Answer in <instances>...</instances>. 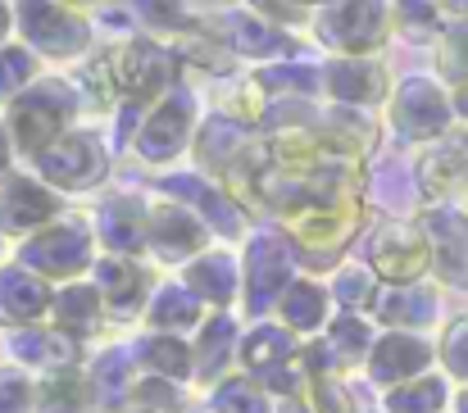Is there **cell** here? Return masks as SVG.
<instances>
[{
  "instance_id": "obj_44",
  "label": "cell",
  "mask_w": 468,
  "mask_h": 413,
  "mask_svg": "<svg viewBox=\"0 0 468 413\" xmlns=\"http://www.w3.org/2000/svg\"><path fill=\"white\" fill-rule=\"evenodd\" d=\"M37 409V382L27 368H0V413H32Z\"/></svg>"
},
{
  "instance_id": "obj_14",
  "label": "cell",
  "mask_w": 468,
  "mask_h": 413,
  "mask_svg": "<svg viewBox=\"0 0 468 413\" xmlns=\"http://www.w3.org/2000/svg\"><path fill=\"white\" fill-rule=\"evenodd\" d=\"M159 186H164L168 200L186 205L209 232H218V237H228V241L246 237V214H241V205L232 200L228 186H214V182H205L200 173H173V177H164Z\"/></svg>"
},
{
  "instance_id": "obj_11",
  "label": "cell",
  "mask_w": 468,
  "mask_h": 413,
  "mask_svg": "<svg viewBox=\"0 0 468 413\" xmlns=\"http://www.w3.org/2000/svg\"><path fill=\"white\" fill-rule=\"evenodd\" d=\"M196 141V96L186 87H173L159 105L146 110L142 132L133 141V154L142 164H173Z\"/></svg>"
},
{
  "instance_id": "obj_39",
  "label": "cell",
  "mask_w": 468,
  "mask_h": 413,
  "mask_svg": "<svg viewBox=\"0 0 468 413\" xmlns=\"http://www.w3.org/2000/svg\"><path fill=\"white\" fill-rule=\"evenodd\" d=\"M446 409V382L441 377H414L405 387L387 391V413H441Z\"/></svg>"
},
{
  "instance_id": "obj_5",
  "label": "cell",
  "mask_w": 468,
  "mask_h": 413,
  "mask_svg": "<svg viewBox=\"0 0 468 413\" xmlns=\"http://www.w3.org/2000/svg\"><path fill=\"white\" fill-rule=\"evenodd\" d=\"M14 27L23 46L46 59H78L91 46V23L55 0H14Z\"/></svg>"
},
{
  "instance_id": "obj_47",
  "label": "cell",
  "mask_w": 468,
  "mask_h": 413,
  "mask_svg": "<svg viewBox=\"0 0 468 413\" xmlns=\"http://www.w3.org/2000/svg\"><path fill=\"white\" fill-rule=\"evenodd\" d=\"M310 405H314V413H355L350 409L346 387H336L332 377H314L310 382Z\"/></svg>"
},
{
  "instance_id": "obj_41",
  "label": "cell",
  "mask_w": 468,
  "mask_h": 413,
  "mask_svg": "<svg viewBox=\"0 0 468 413\" xmlns=\"http://www.w3.org/2000/svg\"><path fill=\"white\" fill-rule=\"evenodd\" d=\"M209 409L214 413H269V391L250 377H228L214 387L209 396Z\"/></svg>"
},
{
  "instance_id": "obj_38",
  "label": "cell",
  "mask_w": 468,
  "mask_h": 413,
  "mask_svg": "<svg viewBox=\"0 0 468 413\" xmlns=\"http://www.w3.org/2000/svg\"><path fill=\"white\" fill-rule=\"evenodd\" d=\"M378 291H382V286H378V273H373L368 264H346V269H336L332 286H327V295L341 300L346 313H364V309H373Z\"/></svg>"
},
{
  "instance_id": "obj_49",
  "label": "cell",
  "mask_w": 468,
  "mask_h": 413,
  "mask_svg": "<svg viewBox=\"0 0 468 413\" xmlns=\"http://www.w3.org/2000/svg\"><path fill=\"white\" fill-rule=\"evenodd\" d=\"M9 159H14V141H9V128H5V119H0V177L9 173Z\"/></svg>"
},
{
  "instance_id": "obj_30",
  "label": "cell",
  "mask_w": 468,
  "mask_h": 413,
  "mask_svg": "<svg viewBox=\"0 0 468 413\" xmlns=\"http://www.w3.org/2000/svg\"><path fill=\"white\" fill-rule=\"evenodd\" d=\"M96 391L91 377L82 368H64V373H46L37 382V409L32 413H96Z\"/></svg>"
},
{
  "instance_id": "obj_52",
  "label": "cell",
  "mask_w": 468,
  "mask_h": 413,
  "mask_svg": "<svg viewBox=\"0 0 468 413\" xmlns=\"http://www.w3.org/2000/svg\"><path fill=\"white\" fill-rule=\"evenodd\" d=\"M55 5H69V9H78V5H96V0H55Z\"/></svg>"
},
{
  "instance_id": "obj_53",
  "label": "cell",
  "mask_w": 468,
  "mask_h": 413,
  "mask_svg": "<svg viewBox=\"0 0 468 413\" xmlns=\"http://www.w3.org/2000/svg\"><path fill=\"white\" fill-rule=\"evenodd\" d=\"M460 413H468V391H464V396H460Z\"/></svg>"
},
{
  "instance_id": "obj_29",
  "label": "cell",
  "mask_w": 468,
  "mask_h": 413,
  "mask_svg": "<svg viewBox=\"0 0 468 413\" xmlns=\"http://www.w3.org/2000/svg\"><path fill=\"white\" fill-rule=\"evenodd\" d=\"M205 323V304L182 286V281H168L159 286L146 304V327L151 332H164V336H177V332H191Z\"/></svg>"
},
{
  "instance_id": "obj_23",
  "label": "cell",
  "mask_w": 468,
  "mask_h": 413,
  "mask_svg": "<svg viewBox=\"0 0 468 413\" xmlns=\"http://www.w3.org/2000/svg\"><path fill=\"white\" fill-rule=\"evenodd\" d=\"M196 159L209 168V173H218V177H228L255 145V128H246V123H237V119H228V114H214V119H205L200 128H196Z\"/></svg>"
},
{
  "instance_id": "obj_40",
  "label": "cell",
  "mask_w": 468,
  "mask_h": 413,
  "mask_svg": "<svg viewBox=\"0 0 468 413\" xmlns=\"http://www.w3.org/2000/svg\"><path fill=\"white\" fill-rule=\"evenodd\" d=\"M437 82L451 91L468 82V18H455L437 41Z\"/></svg>"
},
{
  "instance_id": "obj_56",
  "label": "cell",
  "mask_w": 468,
  "mask_h": 413,
  "mask_svg": "<svg viewBox=\"0 0 468 413\" xmlns=\"http://www.w3.org/2000/svg\"><path fill=\"white\" fill-rule=\"evenodd\" d=\"M0 27H5V14H0Z\"/></svg>"
},
{
  "instance_id": "obj_13",
  "label": "cell",
  "mask_w": 468,
  "mask_h": 413,
  "mask_svg": "<svg viewBox=\"0 0 468 413\" xmlns=\"http://www.w3.org/2000/svg\"><path fill=\"white\" fill-rule=\"evenodd\" d=\"M146 250L159 264H191L209 250V228L177 200H155L146 209Z\"/></svg>"
},
{
  "instance_id": "obj_54",
  "label": "cell",
  "mask_w": 468,
  "mask_h": 413,
  "mask_svg": "<svg viewBox=\"0 0 468 413\" xmlns=\"http://www.w3.org/2000/svg\"><path fill=\"white\" fill-rule=\"evenodd\" d=\"M301 5H327V0H301Z\"/></svg>"
},
{
  "instance_id": "obj_7",
  "label": "cell",
  "mask_w": 468,
  "mask_h": 413,
  "mask_svg": "<svg viewBox=\"0 0 468 413\" xmlns=\"http://www.w3.org/2000/svg\"><path fill=\"white\" fill-rule=\"evenodd\" d=\"M110 64H114V87H119V101H133V105H159L168 91H173V78H177V55L168 46H159L151 37H133L123 41L119 50H110Z\"/></svg>"
},
{
  "instance_id": "obj_15",
  "label": "cell",
  "mask_w": 468,
  "mask_h": 413,
  "mask_svg": "<svg viewBox=\"0 0 468 413\" xmlns=\"http://www.w3.org/2000/svg\"><path fill=\"white\" fill-rule=\"evenodd\" d=\"M59 218V191H50L41 177L27 173H9L0 182V232L5 237H32L46 223Z\"/></svg>"
},
{
  "instance_id": "obj_1",
  "label": "cell",
  "mask_w": 468,
  "mask_h": 413,
  "mask_svg": "<svg viewBox=\"0 0 468 413\" xmlns=\"http://www.w3.org/2000/svg\"><path fill=\"white\" fill-rule=\"evenodd\" d=\"M78 105H82V96H78L73 82H64V78H37L5 110V128H9V141H14V154L37 159L59 137H69Z\"/></svg>"
},
{
  "instance_id": "obj_25",
  "label": "cell",
  "mask_w": 468,
  "mask_h": 413,
  "mask_svg": "<svg viewBox=\"0 0 468 413\" xmlns=\"http://www.w3.org/2000/svg\"><path fill=\"white\" fill-rule=\"evenodd\" d=\"M182 286L200 300V304H214L218 313L237 300V286H241V269L228 250H205L196 255L186 269H182Z\"/></svg>"
},
{
  "instance_id": "obj_45",
  "label": "cell",
  "mask_w": 468,
  "mask_h": 413,
  "mask_svg": "<svg viewBox=\"0 0 468 413\" xmlns=\"http://www.w3.org/2000/svg\"><path fill=\"white\" fill-rule=\"evenodd\" d=\"M437 355H441V368H446L451 377L468 382V313L464 318H455V323L446 327V336H441Z\"/></svg>"
},
{
  "instance_id": "obj_28",
  "label": "cell",
  "mask_w": 468,
  "mask_h": 413,
  "mask_svg": "<svg viewBox=\"0 0 468 413\" xmlns=\"http://www.w3.org/2000/svg\"><path fill=\"white\" fill-rule=\"evenodd\" d=\"M373 323L364 318V313H336L332 323H327V332H323V341H318V350H323V359H327V368L332 373H341V368H355V364H364L368 355H373Z\"/></svg>"
},
{
  "instance_id": "obj_34",
  "label": "cell",
  "mask_w": 468,
  "mask_h": 413,
  "mask_svg": "<svg viewBox=\"0 0 468 413\" xmlns=\"http://www.w3.org/2000/svg\"><path fill=\"white\" fill-rule=\"evenodd\" d=\"M137 355L133 350H105L96 364H91V391H96V405H105V409H123L128 405V396H133V387H137Z\"/></svg>"
},
{
  "instance_id": "obj_3",
  "label": "cell",
  "mask_w": 468,
  "mask_h": 413,
  "mask_svg": "<svg viewBox=\"0 0 468 413\" xmlns=\"http://www.w3.org/2000/svg\"><path fill=\"white\" fill-rule=\"evenodd\" d=\"M18 264L46 281H78L96 264V232L82 214H59L18 246Z\"/></svg>"
},
{
  "instance_id": "obj_20",
  "label": "cell",
  "mask_w": 468,
  "mask_h": 413,
  "mask_svg": "<svg viewBox=\"0 0 468 413\" xmlns=\"http://www.w3.org/2000/svg\"><path fill=\"white\" fill-rule=\"evenodd\" d=\"M323 91L346 110H368L391 96V82H387V69L373 59H332L323 69Z\"/></svg>"
},
{
  "instance_id": "obj_19",
  "label": "cell",
  "mask_w": 468,
  "mask_h": 413,
  "mask_svg": "<svg viewBox=\"0 0 468 413\" xmlns=\"http://www.w3.org/2000/svg\"><path fill=\"white\" fill-rule=\"evenodd\" d=\"M50 304H55V291H50L46 277H37L32 269H23V264L0 269V323L9 332L37 327L50 313Z\"/></svg>"
},
{
  "instance_id": "obj_22",
  "label": "cell",
  "mask_w": 468,
  "mask_h": 413,
  "mask_svg": "<svg viewBox=\"0 0 468 413\" xmlns=\"http://www.w3.org/2000/svg\"><path fill=\"white\" fill-rule=\"evenodd\" d=\"M5 350L18 368H37V373H64L78 368V341L64 336L59 327H18L5 336Z\"/></svg>"
},
{
  "instance_id": "obj_37",
  "label": "cell",
  "mask_w": 468,
  "mask_h": 413,
  "mask_svg": "<svg viewBox=\"0 0 468 413\" xmlns=\"http://www.w3.org/2000/svg\"><path fill=\"white\" fill-rule=\"evenodd\" d=\"M37 78H41L37 55L27 46H18V41H5L0 46V105H14Z\"/></svg>"
},
{
  "instance_id": "obj_26",
  "label": "cell",
  "mask_w": 468,
  "mask_h": 413,
  "mask_svg": "<svg viewBox=\"0 0 468 413\" xmlns=\"http://www.w3.org/2000/svg\"><path fill=\"white\" fill-rule=\"evenodd\" d=\"M378 323H387L391 332H419L437 318V295L428 286H382L373 309H368Z\"/></svg>"
},
{
  "instance_id": "obj_33",
  "label": "cell",
  "mask_w": 468,
  "mask_h": 413,
  "mask_svg": "<svg viewBox=\"0 0 468 413\" xmlns=\"http://www.w3.org/2000/svg\"><path fill=\"white\" fill-rule=\"evenodd\" d=\"M237 350H241L237 323H232L228 313L205 318V323H200V336H196V345H191V355H196V377L214 382L218 373H228V364H232Z\"/></svg>"
},
{
  "instance_id": "obj_48",
  "label": "cell",
  "mask_w": 468,
  "mask_h": 413,
  "mask_svg": "<svg viewBox=\"0 0 468 413\" xmlns=\"http://www.w3.org/2000/svg\"><path fill=\"white\" fill-rule=\"evenodd\" d=\"M250 9L260 14V18H269V23H301L305 18V5L301 0H250Z\"/></svg>"
},
{
  "instance_id": "obj_16",
  "label": "cell",
  "mask_w": 468,
  "mask_h": 413,
  "mask_svg": "<svg viewBox=\"0 0 468 413\" xmlns=\"http://www.w3.org/2000/svg\"><path fill=\"white\" fill-rule=\"evenodd\" d=\"M419 228L428 237L432 273L441 277L446 286L464 291L468 286V218L455 205H432V209H423Z\"/></svg>"
},
{
  "instance_id": "obj_31",
  "label": "cell",
  "mask_w": 468,
  "mask_h": 413,
  "mask_svg": "<svg viewBox=\"0 0 468 413\" xmlns=\"http://www.w3.org/2000/svg\"><path fill=\"white\" fill-rule=\"evenodd\" d=\"M137 364L151 373V377H164V382H186L196 377V355L182 336H164V332H146L137 345H133Z\"/></svg>"
},
{
  "instance_id": "obj_18",
  "label": "cell",
  "mask_w": 468,
  "mask_h": 413,
  "mask_svg": "<svg viewBox=\"0 0 468 413\" xmlns=\"http://www.w3.org/2000/svg\"><path fill=\"white\" fill-rule=\"evenodd\" d=\"M91 286L101 291L105 300V313L110 318H137L146 304H151V277L137 259H123V255H105L91 264Z\"/></svg>"
},
{
  "instance_id": "obj_6",
  "label": "cell",
  "mask_w": 468,
  "mask_h": 413,
  "mask_svg": "<svg viewBox=\"0 0 468 413\" xmlns=\"http://www.w3.org/2000/svg\"><path fill=\"white\" fill-rule=\"evenodd\" d=\"M196 27L205 37H214L228 55L255 59V64H287L296 55V37L269 18H260L255 9H218L209 18H196Z\"/></svg>"
},
{
  "instance_id": "obj_35",
  "label": "cell",
  "mask_w": 468,
  "mask_h": 413,
  "mask_svg": "<svg viewBox=\"0 0 468 413\" xmlns=\"http://www.w3.org/2000/svg\"><path fill=\"white\" fill-rule=\"evenodd\" d=\"M269 101H314L323 91V69L301 64V59H287V64H269L250 78Z\"/></svg>"
},
{
  "instance_id": "obj_51",
  "label": "cell",
  "mask_w": 468,
  "mask_h": 413,
  "mask_svg": "<svg viewBox=\"0 0 468 413\" xmlns=\"http://www.w3.org/2000/svg\"><path fill=\"white\" fill-rule=\"evenodd\" d=\"M441 9H451V14H460V18H468V0H437Z\"/></svg>"
},
{
  "instance_id": "obj_43",
  "label": "cell",
  "mask_w": 468,
  "mask_h": 413,
  "mask_svg": "<svg viewBox=\"0 0 468 413\" xmlns=\"http://www.w3.org/2000/svg\"><path fill=\"white\" fill-rule=\"evenodd\" d=\"M128 405H133V413H177L182 409V391H177V382H164V377L146 373V377H137Z\"/></svg>"
},
{
  "instance_id": "obj_36",
  "label": "cell",
  "mask_w": 468,
  "mask_h": 413,
  "mask_svg": "<svg viewBox=\"0 0 468 413\" xmlns=\"http://www.w3.org/2000/svg\"><path fill=\"white\" fill-rule=\"evenodd\" d=\"M391 18H396V37L410 41V46H432L446 37V23H441V5L437 0H396L391 5Z\"/></svg>"
},
{
  "instance_id": "obj_17",
  "label": "cell",
  "mask_w": 468,
  "mask_h": 413,
  "mask_svg": "<svg viewBox=\"0 0 468 413\" xmlns=\"http://www.w3.org/2000/svg\"><path fill=\"white\" fill-rule=\"evenodd\" d=\"M414 182H419V196L441 205L451 200L455 191L468 186V137L460 132H446L441 141H432L414 168Z\"/></svg>"
},
{
  "instance_id": "obj_42",
  "label": "cell",
  "mask_w": 468,
  "mask_h": 413,
  "mask_svg": "<svg viewBox=\"0 0 468 413\" xmlns=\"http://www.w3.org/2000/svg\"><path fill=\"white\" fill-rule=\"evenodd\" d=\"M78 96L91 105V110H110L114 101H119V87H114V64H110V50L105 55H96V59H87V69L78 73Z\"/></svg>"
},
{
  "instance_id": "obj_50",
  "label": "cell",
  "mask_w": 468,
  "mask_h": 413,
  "mask_svg": "<svg viewBox=\"0 0 468 413\" xmlns=\"http://www.w3.org/2000/svg\"><path fill=\"white\" fill-rule=\"evenodd\" d=\"M451 105H455V119H468V82L451 91Z\"/></svg>"
},
{
  "instance_id": "obj_24",
  "label": "cell",
  "mask_w": 468,
  "mask_h": 413,
  "mask_svg": "<svg viewBox=\"0 0 468 413\" xmlns=\"http://www.w3.org/2000/svg\"><path fill=\"white\" fill-rule=\"evenodd\" d=\"M146 200L142 196H110L96 214V237L105 241L110 255H142L146 250Z\"/></svg>"
},
{
  "instance_id": "obj_10",
  "label": "cell",
  "mask_w": 468,
  "mask_h": 413,
  "mask_svg": "<svg viewBox=\"0 0 468 413\" xmlns=\"http://www.w3.org/2000/svg\"><path fill=\"white\" fill-rule=\"evenodd\" d=\"M296 246L278 232H255L246 241V309L250 318H264L269 309H278V300L287 295V286L296 281Z\"/></svg>"
},
{
  "instance_id": "obj_8",
  "label": "cell",
  "mask_w": 468,
  "mask_h": 413,
  "mask_svg": "<svg viewBox=\"0 0 468 413\" xmlns=\"http://www.w3.org/2000/svg\"><path fill=\"white\" fill-rule=\"evenodd\" d=\"M455 123V105H451V91L428 78V73H414L405 82H396L391 91V128L400 141H414V145H432L451 132Z\"/></svg>"
},
{
  "instance_id": "obj_2",
  "label": "cell",
  "mask_w": 468,
  "mask_h": 413,
  "mask_svg": "<svg viewBox=\"0 0 468 413\" xmlns=\"http://www.w3.org/2000/svg\"><path fill=\"white\" fill-rule=\"evenodd\" d=\"M364 218V200L359 191H332L323 200H314L305 209L287 214L282 228H287V241L296 246V255H305L301 264H332V255L346 250V241L355 237Z\"/></svg>"
},
{
  "instance_id": "obj_4",
  "label": "cell",
  "mask_w": 468,
  "mask_h": 413,
  "mask_svg": "<svg viewBox=\"0 0 468 413\" xmlns=\"http://www.w3.org/2000/svg\"><path fill=\"white\" fill-rule=\"evenodd\" d=\"M396 32L387 0H327L314 14V37L336 59H368Z\"/></svg>"
},
{
  "instance_id": "obj_27",
  "label": "cell",
  "mask_w": 468,
  "mask_h": 413,
  "mask_svg": "<svg viewBox=\"0 0 468 413\" xmlns=\"http://www.w3.org/2000/svg\"><path fill=\"white\" fill-rule=\"evenodd\" d=\"M50 318H55V327H59L64 336H73V341L82 345L87 336L101 332V323H105V300H101V291H96L91 281H69L64 291H55Z\"/></svg>"
},
{
  "instance_id": "obj_32",
  "label": "cell",
  "mask_w": 468,
  "mask_h": 413,
  "mask_svg": "<svg viewBox=\"0 0 468 413\" xmlns=\"http://www.w3.org/2000/svg\"><path fill=\"white\" fill-rule=\"evenodd\" d=\"M327 313H332V295H327V286H318L310 277H296L287 286V295L278 300V318L287 332H323Z\"/></svg>"
},
{
  "instance_id": "obj_9",
  "label": "cell",
  "mask_w": 468,
  "mask_h": 413,
  "mask_svg": "<svg viewBox=\"0 0 468 413\" xmlns=\"http://www.w3.org/2000/svg\"><path fill=\"white\" fill-rule=\"evenodd\" d=\"M37 177L50 186V191H64V196H78V191H91L105 182L110 173V150L96 132H69L59 137L46 154L32 159Z\"/></svg>"
},
{
  "instance_id": "obj_12",
  "label": "cell",
  "mask_w": 468,
  "mask_h": 413,
  "mask_svg": "<svg viewBox=\"0 0 468 413\" xmlns=\"http://www.w3.org/2000/svg\"><path fill=\"white\" fill-rule=\"evenodd\" d=\"M368 269L387 286H414V281H423V273L432 269L423 228L419 223H400V218L382 223L368 237Z\"/></svg>"
},
{
  "instance_id": "obj_55",
  "label": "cell",
  "mask_w": 468,
  "mask_h": 413,
  "mask_svg": "<svg viewBox=\"0 0 468 413\" xmlns=\"http://www.w3.org/2000/svg\"><path fill=\"white\" fill-rule=\"evenodd\" d=\"M0 246H5V232H0Z\"/></svg>"
},
{
  "instance_id": "obj_21",
  "label": "cell",
  "mask_w": 468,
  "mask_h": 413,
  "mask_svg": "<svg viewBox=\"0 0 468 413\" xmlns=\"http://www.w3.org/2000/svg\"><path fill=\"white\" fill-rule=\"evenodd\" d=\"M428 364H432V345L419 332H387L373 341V355H368V373L382 387H405L423 377Z\"/></svg>"
},
{
  "instance_id": "obj_46",
  "label": "cell",
  "mask_w": 468,
  "mask_h": 413,
  "mask_svg": "<svg viewBox=\"0 0 468 413\" xmlns=\"http://www.w3.org/2000/svg\"><path fill=\"white\" fill-rule=\"evenodd\" d=\"M128 5H133V14H137L146 27H155V32H177V27L186 23L182 0H128Z\"/></svg>"
}]
</instances>
